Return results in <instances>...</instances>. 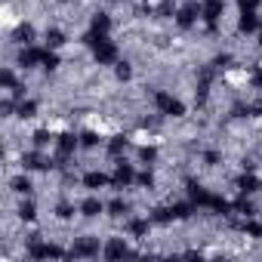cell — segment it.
<instances>
[{"label": "cell", "mask_w": 262, "mask_h": 262, "mask_svg": "<svg viewBox=\"0 0 262 262\" xmlns=\"http://www.w3.org/2000/svg\"><path fill=\"white\" fill-rule=\"evenodd\" d=\"M151 102H155V108H158L161 114H170V117H182V114H185V105H182L176 96H170L167 90H155V93H151Z\"/></svg>", "instance_id": "6da1fadb"}, {"label": "cell", "mask_w": 262, "mask_h": 262, "mask_svg": "<svg viewBox=\"0 0 262 262\" xmlns=\"http://www.w3.org/2000/svg\"><path fill=\"white\" fill-rule=\"evenodd\" d=\"M198 16H201V7H198V4H185V7L176 13V25H179V28H191V25L198 22Z\"/></svg>", "instance_id": "7a4b0ae2"}, {"label": "cell", "mask_w": 262, "mask_h": 262, "mask_svg": "<svg viewBox=\"0 0 262 262\" xmlns=\"http://www.w3.org/2000/svg\"><path fill=\"white\" fill-rule=\"evenodd\" d=\"M71 256H99V241H93V237H80V241H74Z\"/></svg>", "instance_id": "3957f363"}, {"label": "cell", "mask_w": 262, "mask_h": 262, "mask_svg": "<svg viewBox=\"0 0 262 262\" xmlns=\"http://www.w3.org/2000/svg\"><path fill=\"white\" fill-rule=\"evenodd\" d=\"M133 179H136V176H133V167H126V164L120 161L117 170H114V176H111V185H114V188H123V185H129Z\"/></svg>", "instance_id": "277c9868"}, {"label": "cell", "mask_w": 262, "mask_h": 262, "mask_svg": "<svg viewBox=\"0 0 262 262\" xmlns=\"http://www.w3.org/2000/svg\"><path fill=\"white\" fill-rule=\"evenodd\" d=\"M47 59V50H22L19 53V65L22 68H34L37 62H43Z\"/></svg>", "instance_id": "5b68a950"}, {"label": "cell", "mask_w": 262, "mask_h": 262, "mask_svg": "<svg viewBox=\"0 0 262 262\" xmlns=\"http://www.w3.org/2000/svg\"><path fill=\"white\" fill-rule=\"evenodd\" d=\"M256 28H259L256 13H253V10H244L241 19H237V31H241V34H250V31H256Z\"/></svg>", "instance_id": "8992f818"}, {"label": "cell", "mask_w": 262, "mask_h": 262, "mask_svg": "<svg viewBox=\"0 0 262 262\" xmlns=\"http://www.w3.org/2000/svg\"><path fill=\"white\" fill-rule=\"evenodd\" d=\"M148 228H151V222H148V219H129V222H126V231L133 234V237H139V241H142V237H148Z\"/></svg>", "instance_id": "52a82bcc"}, {"label": "cell", "mask_w": 262, "mask_h": 262, "mask_svg": "<svg viewBox=\"0 0 262 262\" xmlns=\"http://www.w3.org/2000/svg\"><path fill=\"white\" fill-rule=\"evenodd\" d=\"M22 164H25L28 170H47V167H50V161H47L43 155H37V151H28V155H22Z\"/></svg>", "instance_id": "ba28073f"}, {"label": "cell", "mask_w": 262, "mask_h": 262, "mask_svg": "<svg viewBox=\"0 0 262 262\" xmlns=\"http://www.w3.org/2000/svg\"><path fill=\"white\" fill-rule=\"evenodd\" d=\"M120 256H126V244L120 237H111L105 244V259H120Z\"/></svg>", "instance_id": "9c48e42d"}, {"label": "cell", "mask_w": 262, "mask_h": 262, "mask_svg": "<svg viewBox=\"0 0 262 262\" xmlns=\"http://www.w3.org/2000/svg\"><path fill=\"white\" fill-rule=\"evenodd\" d=\"M102 210H105V204H102L99 198H86V201L80 204V213H83L86 219H93V216H99Z\"/></svg>", "instance_id": "30bf717a"}, {"label": "cell", "mask_w": 262, "mask_h": 262, "mask_svg": "<svg viewBox=\"0 0 262 262\" xmlns=\"http://www.w3.org/2000/svg\"><path fill=\"white\" fill-rule=\"evenodd\" d=\"M83 185H86L90 191H96V188L108 185V176H105V173H99V170H93V173H86V176H83Z\"/></svg>", "instance_id": "8fae6325"}, {"label": "cell", "mask_w": 262, "mask_h": 262, "mask_svg": "<svg viewBox=\"0 0 262 262\" xmlns=\"http://www.w3.org/2000/svg\"><path fill=\"white\" fill-rule=\"evenodd\" d=\"M90 25H93V34H108V28H111V19H108V13H96Z\"/></svg>", "instance_id": "7c38bea8"}, {"label": "cell", "mask_w": 262, "mask_h": 262, "mask_svg": "<svg viewBox=\"0 0 262 262\" xmlns=\"http://www.w3.org/2000/svg\"><path fill=\"white\" fill-rule=\"evenodd\" d=\"M237 188H241V194L256 191V188H259V179H256L253 173H247V176H241V179H237Z\"/></svg>", "instance_id": "4fadbf2b"}, {"label": "cell", "mask_w": 262, "mask_h": 262, "mask_svg": "<svg viewBox=\"0 0 262 262\" xmlns=\"http://www.w3.org/2000/svg\"><path fill=\"white\" fill-rule=\"evenodd\" d=\"M62 43H65V34H62L59 28H53V31H47V47H50V50H59Z\"/></svg>", "instance_id": "5bb4252c"}, {"label": "cell", "mask_w": 262, "mask_h": 262, "mask_svg": "<svg viewBox=\"0 0 262 262\" xmlns=\"http://www.w3.org/2000/svg\"><path fill=\"white\" fill-rule=\"evenodd\" d=\"M34 114H37V102H31V99H28V102H19V117H22V120L34 117Z\"/></svg>", "instance_id": "9a60e30c"}, {"label": "cell", "mask_w": 262, "mask_h": 262, "mask_svg": "<svg viewBox=\"0 0 262 262\" xmlns=\"http://www.w3.org/2000/svg\"><path fill=\"white\" fill-rule=\"evenodd\" d=\"M13 191H19V194H31V182H28L25 176H16V179H13Z\"/></svg>", "instance_id": "2e32d148"}, {"label": "cell", "mask_w": 262, "mask_h": 262, "mask_svg": "<svg viewBox=\"0 0 262 262\" xmlns=\"http://www.w3.org/2000/svg\"><path fill=\"white\" fill-rule=\"evenodd\" d=\"M34 216H37V210H34V204H31V201L19 207V219H22V222H31Z\"/></svg>", "instance_id": "e0dca14e"}, {"label": "cell", "mask_w": 262, "mask_h": 262, "mask_svg": "<svg viewBox=\"0 0 262 262\" xmlns=\"http://www.w3.org/2000/svg\"><path fill=\"white\" fill-rule=\"evenodd\" d=\"M241 231H244V234H250V237H262V225H259V222H250V219L241 225Z\"/></svg>", "instance_id": "ac0fdd59"}, {"label": "cell", "mask_w": 262, "mask_h": 262, "mask_svg": "<svg viewBox=\"0 0 262 262\" xmlns=\"http://www.w3.org/2000/svg\"><path fill=\"white\" fill-rule=\"evenodd\" d=\"M126 210H129V207H126V201H120V198H117V201H111V204H108V213H111V216H123V213H126Z\"/></svg>", "instance_id": "d6986e66"}, {"label": "cell", "mask_w": 262, "mask_h": 262, "mask_svg": "<svg viewBox=\"0 0 262 262\" xmlns=\"http://www.w3.org/2000/svg\"><path fill=\"white\" fill-rule=\"evenodd\" d=\"M191 216V204H173V219H188Z\"/></svg>", "instance_id": "ffe728a7"}, {"label": "cell", "mask_w": 262, "mask_h": 262, "mask_svg": "<svg viewBox=\"0 0 262 262\" xmlns=\"http://www.w3.org/2000/svg\"><path fill=\"white\" fill-rule=\"evenodd\" d=\"M114 74H117V80H129V77H133V68H129L126 62H117V68H114Z\"/></svg>", "instance_id": "44dd1931"}, {"label": "cell", "mask_w": 262, "mask_h": 262, "mask_svg": "<svg viewBox=\"0 0 262 262\" xmlns=\"http://www.w3.org/2000/svg\"><path fill=\"white\" fill-rule=\"evenodd\" d=\"M50 142H53V136L47 133V129H37V133H34V145H37V148H47Z\"/></svg>", "instance_id": "7402d4cb"}, {"label": "cell", "mask_w": 262, "mask_h": 262, "mask_svg": "<svg viewBox=\"0 0 262 262\" xmlns=\"http://www.w3.org/2000/svg\"><path fill=\"white\" fill-rule=\"evenodd\" d=\"M123 148H126V139H123V136H114V139L108 142V151H111V155H120Z\"/></svg>", "instance_id": "603a6c76"}, {"label": "cell", "mask_w": 262, "mask_h": 262, "mask_svg": "<svg viewBox=\"0 0 262 262\" xmlns=\"http://www.w3.org/2000/svg\"><path fill=\"white\" fill-rule=\"evenodd\" d=\"M80 145H83V148H93V145H99V136H96V133H83V136H80Z\"/></svg>", "instance_id": "cb8c5ba5"}, {"label": "cell", "mask_w": 262, "mask_h": 262, "mask_svg": "<svg viewBox=\"0 0 262 262\" xmlns=\"http://www.w3.org/2000/svg\"><path fill=\"white\" fill-rule=\"evenodd\" d=\"M56 213H59V219H71V216H74V207H71V204H59Z\"/></svg>", "instance_id": "d4e9b609"}, {"label": "cell", "mask_w": 262, "mask_h": 262, "mask_svg": "<svg viewBox=\"0 0 262 262\" xmlns=\"http://www.w3.org/2000/svg\"><path fill=\"white\" fill-rule=\"evenodd\" d=\"M0 80H4V86H7V90H13V86H16V77H13V71H10V68H4V77H0Z\"/></svg>", "instance_id": "484cf974"}, {"label": "cell", "mask_w": 262, "mask_h": 262, "mask_svg": "<svg viewBox=\"0 0 262 262\" xmlns=\"http://www.w3.org/2000/svg\"><path fill=\"white\" fill-rule=\"evenodd\" d=\"M136 182H139V185H145V188H151V185H155V176H151V173H139V176H136Z\"/></svg>", "instance_id": "4316f807"}, {"label": "cell", "mask_w": 262, "mask_h": 262, "mask_svg": "<svg viewBox=\"0 0 262 262\" xmlns=\"http://www.w3.org/2000/svg\"><path fill=\"white\" fill-rule=\"evenodd\" d=\"M139 158L148 164V161H155V158H158V151H155V148H142V151H139Z\"/></svg>", "instance_id": "83f0119b"}, {"label": "cell", "mask_w": 262, "mask_h": 262, "mask_svg": "<svg viewBox=\"0 0 262 262\" xmlns=\"http://www.w3.org/2000/svg\"><path fill=\"white\" fill-rule=\"evenodd\" d=\"M237 4H241L244 10H256V7H259V0H237Z\"/></svg>", "instance_id": "f1b7e54d"}, {"label": "cell", "mask_w": 262, "mask_h": 262, "mask_svg": "<svg viewBox=\"0 0 262 262\" xmlns=\"http://www.w3.org/2000/svg\"><path fill=\"white\" fill-rule=\"evenodd\" d=\"M259 47H262V34H259Z\"/></svg>", "instance_id": "f546056e"}, {"label": "cell", "mask_w": 262, "mask_h": 262, "mask_svg": "<svg viewBox=\"0 0 262 262\" xmlns=\"http://www.w3.org/2000/svg\"><path fill=\"white\" fill-rule=\"evenodd\" d=\"M59 4H68V0H59Z\"/></svg>", "instance_id": "4dcf8cb0"}]
</instances>
